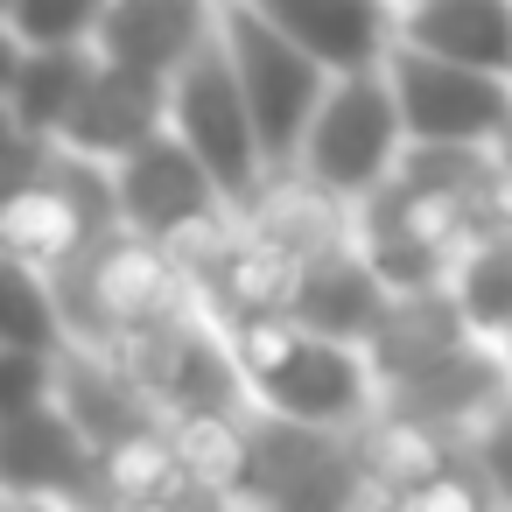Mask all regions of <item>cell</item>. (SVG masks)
<instances>
[{
  "instance_id": "cell-1",
  "label": "cell",
  "mask_w": 512,
  "mask_h": 512,
  "mask_svg": "<svg viewBox=\"0 0 512 512\" xmlns=\"http://www.w3.org/2000/svg\"><path fill=\"white\" fill-rule=\"evenodd\" d=\"M218 36H225V50L239 64V85H246V106H253V127H260L267 162L302 155L309 120H316V106H323V92H330L337 71L323 57H309L281 22H267L253 0H239V8L218 15Z\"/></svg>"
},
{
  "instance_id": "cell-2",
  "label": "cell",
  "mask_w": 512,
  "mask_h": 512,
  "mask_svg": "<svg viewBox=\"0 0 512 512\" xmlns=\"http://www.w3.org/2000/svg\"><path fill=\"white\" fill-rule=\"evenodd\" d=\"M400 148H407V113H400L393 71L379 78V64H365V71L330 78V92L309 120V141H302V169L330 197H365L386 183Z\"/></svg>"
},
{
  "instance_id": "cell-3",
  "label": "cell",
  "mask_w": 512,
  "mask_h": 512,
  "mask_svg": "<svg viewBox=\"0 0 512 512\" xmlns=\"http://www.w3.org/2000/svg\"><path fill=\"white\" fill-rule=\"evenodd\" d=\"M50 281H57L71 323L92 330V337H106V330H148V323L176 316V267L162 260V239L127 232V225L106 232V239H92Z\"/></svg>"
},
{
  "instance_id": "cell-4",
  "label": "cell",
  "mask_w": 512,
  "mask_h": 512,
  "mask_svg": "<svg viewBox=\"0 0 512 512\" xmlns=\"http://www.w3.org/2000/svg\"><path fill=\"white\" fill-rule=\"evenodd\" d=\"M176 134L204 155V169L225 190V204L253 197L267 148H260V127H253V106H246V85H239V64H232L225 36H211L176 71Z\"/></svg>"
},
{
  "instance_id": "cell-5",
  "label": "cell",
  "mask_w": 512,
  "mask_h": 512,
  "mask_svg": "<svg viewBox=\"0 0 512 512\" xmlns=\"http://www.w3.org/2000/svg\"><path fill=\"white\" fill-rule=\"evenodd\" d=\"M393 92L407 113V141H498L512 127V78L484 64L435 57L421 43H393Z\"/></svg>"
},
{
  "instance_id": "cell-6",
  "label": "cell",
  "mask_w": 512,
  "mask_h": 512,
  "mask_svg": "<svg viewBox=\"0 0 512 512\" xmlns=\"http://www.w3.org/2000/svg\"><path fill=\"white\" fill-rule=\"evenodd\" d=\"M120 211H127V232H148V239H176V232H197L218 218L225 190L218 176L204 169V155L162 127L155 141H141L134 155H120Z\"/></svg>"
},
{
  "instance_id": "cell-7",
  "label": "cell",
  "mask_w": 512,
  "mask_h": 512,
  "mask_svg": "<svg viewBox=\"0 0 512 512\" xmlns=\"http://www.w3.org/2000/svg\"><path fill=\"white\" fill-rule=\"evenodd\" d=\"M162 127H176V78H155L141 64H120L99 50V71L85 78L71 120H64V148H85V155H134L141 141H155Z\"/></svg>"
},
{
  "instance_id": "cell-8",
  "label": "cell",
  "mask_w": 512,
  "mask_h": 512,
  "mask_svg": "<svg viewBox=\"0 0 512 512\" xmlns=\"http://www.w3.org/2000/svg\"><path fill=\"white\" fill-rule=\"evenodd\" d=\"M372 358H358L351 351V337H323V330H309L253 393L274 407V414H288V421H316V428H344V421H358L365 414V400H372Z\"/></svg>"
},
{
  "instance_id": "cell-9",
  "label": "cell",
  "mask_w": 512,
  "mask_h": 512,
  "mask_svg": "<svg viewBox=\"0 0 512 512\" xmlns=\"http://www.w3.org/2000/svg\"><path fill=\"white\" fill-rule=\"evenodd\" d=\"M477 337H484V330L470 323V309H463L456 288H400V295L386 302V316L372 323L365 358H372V372L393 386V379H414V372H428V365L470 351Z\"/></svg>"
},
{
  "instance_id": "cell-10",
  "label": "cell",
  "mask_w": 512,
  "mask_h": 512,
  "mask_svg": "<svg viewBox=\"0 0 512 512\" xmlns=\"http://www.w3.org/2000/svg\"><path fill=\"white\" fill-rule=\"evenodd\" d=\"M0 456H8L0 470H8L15 491H78V484H92V470H99V435H92L71 407L43 400V407L8 414Z\"/></svg>"
},
{
  "instance_id": "cell-11",
  "label": "cell",
  "mask_w": 512,
  "mask_h": 512,
  "mask_svg": "<svg viewBox=\"0 0 512 512\" xmlns=\"http://www.w3.org/2000/svg\"><path fill=\"white\" fill-rule=\"evenodd\" d=\"M134 379L148 393H162V400H183V407H232L246 372L211 337H197L190 323L162 316V323L134 330Z\"/></svg>"
},
{
  "instance_id": "cell-12",
  "label": "cell",
  "mask_w": 512,
  "mask_h": 512,
  "mask_svg": "<svg viewBox=\"0 0 512 512\" xmlns=\"http://www.w3.org/2000/svg\"><path fill=\"white\" fill-rule=\"evenodd\" d=\"M211 36L218 22L204 0H106V22H99V50L155 78H176Z\"/></svg>"
},
{
  "instance_id": "cell-13",
  "label": "cell",
  "mask_w": 512,
  "mask_h": 512,
  "mask_svg": "<svg viewBox=\"0 0 512 512\" xmlns=\"http://www.w3.org/2000/svg\"><path fill=\"white\" fill-rule=\"evenodd\" d=\"M393 302V281L372 267V253H344V246H323L302 260V281H295V316L323 337H351L365 344L372 323L386 316Z\"/></svg>"
},
{
  "instance_id": "cell-14",
  "label": "cell",
  "mask_w": 512,
  "mask_h": 512,
  "mask_svg": "<svg viewBox=\"0 0 512 512\" xmlns=\"http://www.w3.org/2000/svg\"><path fill=\"white\" fill-rule=\"evenodd\" d=\"M505 400H512V358H498L484 344H470V351H456V358L386 386L393 414H414V421H435V428L470 421V414H498Z\"/></svg>"
},
{
  "instance_id": "cell-15",
  "label": "cell",
  "mask_w": 512,
  "mask_h": 512,
  "mask_svg": "<svg viewBox=\"0 0 512 512\" xmlns=\"http://www.w3.org/2000/svg\"><path fill=\"white\" fill-rule=\"evenodd\" d=\"M253 8L267 22H281L330 71L379 64L386 57V36H393V8H386V0H253Z\"/></svg>"
},
{
  "instance_id": "cell-16",
  "label": "cell",
  "mask_w": 512,
  "mask_h": 512,
  "mask_svg": "<svg viewBox=\"0 0 512 512\" xmlns=\"http://www.w3.org/2000/svg\"><path fill=\"white\" fill-rule=\"evenodd\" d=\"M400 43L512 78V0H407Z\"/></svg>"
},
{
  "instance_id": "cell-17",
  "label": "cell",
  "mask_w": 512,
  "mask_h": 512,
  "mask_svg": "<svg viewBox=\"0 0 512 512\" xmlns=\"http://www.w3.org/2000/svg\"><path fill=\"white\" fill-rule=\"evenodd\" d=\"M0 232H8V253H15V260H29V267H43V274L71 267V260L99 239L92 218L78 211V197H71L50 169L8 190V218H0Z\"/></svg>"
},
{
  "instance_id": "cell-18",
  "label": "cell",
  "mask_w": 512,
  "mask_h": 512,
  "mask_svg": "<svg viewBox=\"0 0 512 512\" xmlns=\"http://www.w3.org/2000/svg\"><path fill=\"white\" fill-rule=\"evenodd\" d=\"M99 71V57L85 43H29L15 64H8V113L15 127H36V134H64L85 78Z\"/></svg>"
},
{
  "instance_id": "cell-19",
  "label": "cell",
  "mask_w": 512,
  "mask_h": 512,
  "mask_svg": "<svg viewBox=\"0 0 512 512\" xmlns=\"http://www.w3.org/2000/svg\"><path fill=\"white\" fill-rule=\"evenodd\" d=\"M176 456L197 470V484L211 491V484H225V491H246L253 484V470H260V442L225 414V407H190V414H176Z\"/></svg>"
},
{
  "instance_id": "cell-20",
  "label": "cell",
  "mask_w": 512,
  "mask_h": 512,
  "mask_svg": "<svg viewBox=\"0 0 512 512\" xmlns=\"http://www.w3.org/2000/svg\"><path fill=\"white\" fill-rule=\"evenodd\" d=\"M295 281H302V260L274 239H253V246H232L218 267H211V288L232 316L246 309H295Z\"/></svg>"
},
{
  "instance_id": "cell-21",
  "label": "cell",
  "mask_w": 512,
  "mask_h": 512,
  "mask_svg": "<svg viewBox=\"0 0 512 512\" xmlns=\"http://www.w3.org/2000/svg\"><path fill=\"white\" fill-rule=\"evenodd\" d=\"M456 295H463V309L484 337L512 330V225H491V232L470 239V253L456 267Z\"/></svg>"
},
{
  "instance_id": "cell-22",
  "label": "cell",
  "mask_w": 512,
  "mask_h": 512,
  "mask_svg": "<svg viewBox=\"0 0 512 512\" xmlns=\"http://www.w3.org/2000/svg\"><path fill=\"white\" fill-rule=\"evenodd\" d=\"M57 302H64L57 281H43V267L15 260V267H8V344H22V351H57V337H64Z\"/></svg>"
},
{
  "instance_id": "cell-23",
  "label": "cell",
  "mask_w": 512,
  "mask_h": 512,
  "mask_svg": "<svg viewBox=\"0 0 512 512\" xmlns=\"http://www.w3.org/2000/svg\"><path fill=\"white\" fill-rule=\"evenodd\" d=\"M106 0H8L15 43H99Z\"/></svg>"
},
{
  "instance_id": "cell-24",
  "label": "cell",
  "mask_w": 512,
  "mask_h": 512,
  "mask_svg": "<svg viewBox=\"0 0 512 512\" xmlns=\"http://www.w3.org/2000/svg\"><path fill=\"white\" fill-rule=\"evenodd\" d=\"M365 253L372 267L400 288H442L449 281V246L442 239H421V232H365Z\"/></svg>"
},
{
  "instance_id": "cell-25",
  "label": "cell",
  "mask_w": 512,
  "mask_h": 512,
  "mask_svg": "<svg viewBox=\"0 0 512 512\" xmlns=\"http://www.w3.org/2000/svg\"><path fill=\"white\" fill-rule=\"evenodd\" d=\"M330 232H337V218H330V190H323V183H309V197H288V204H274V211L260 218V239L288 246L295 260H309V253L337 246Z\"/></svg>"
},
{
  "instance_id": "cell-26",
  "label": "cell",
  "mask_w": 512,
  "mask_h": 512,
  "mask_svg": "<svg viewBox=\"0 0 512 512\" xmlns=\"http://www.w3.org/2000/svg\"><path fill=\"white\" fill-rule=\"evenodd\" d=\"M505 358H512V330H505Z\"/></svg>"
}]
</instances>
